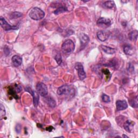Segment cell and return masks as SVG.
<instances>
[{
  "mask_svg": "<svg viewBox=\"0 0 138 138\" xmlns=\"http://www.w3.org/2000/svg\"><path fill=\"white\" fill-rule=\"evenodd\" d=\"M68 11L67 8L65 7V6H60V7H58L57 9H56V10H55L54 14L56 15H58V14H62V13L65 12V11Z\"/></svg>",
  "mask_w": 138,
  "mask_h": 138,
  "instance_id": "obj_18",
  "label": "cell"
},
{
  "mask_svg": "<svg viewBox=\"0 0 138 138\" xmlns=\"http://www.w3.org/2000/svg\"><path fill=\"white\" fill-rule=\"evenodd\" d=\"M75 43L71 39H67L62 45V50L65 54H70L75 50Z\"/></svg>",
  "mask_w": 138,
  "mask_h": 138,
  "instance_id": "obj_3",
  "label": "cell"
},
{
  "mask_svg": "<svg viewBox=\"0 0 138 138\" xmlns=\"http://www.w3.org/2000/svg\"><path fill=\"white\" fill-rule=\"evenodd\" d=\"M103 5L105 8L107 9H112L114 6V2L112 1H106L104 3Z\"/></svg>",
  "mask_w": 138,
  "mask_h": 138,
  "instance_id": "obj_19",
  "label": "cell"
},
{
  "mask_svg": "<svg viewBox=\"0 0 138 138\" xmlns=\"http://www.w3.org/2000/svg\"><path fill=\"white\" fill-rule=\"evenodd\" d=\"M25 90L29 92L32 95V97H33V103L35 107H37L38 105L39 102V94L37 91H35L34 90H32L30 88L27 87L25 88Z\"/></svg>",
  "mask_w": 138,
  "mask_h": 138,
  "instance_id": "obj_8",
  "label": "cell"
},
{
  "mask_svg": "<svg viewBox=\"0 0 138 138\" xmlns=\"http://www.w3.org/2000/svg\"><path fill=\"white\" fill-rule=\"evenodd\" d=\"M75 69L78 72V75L81 81L84 80L86 78V72H85L83 65L81 63L78 62L75 64Z\"/></svg>",
  "mask_w": 138,
  "mask_h": 138,
  "instance_id": "obj_4",
  "label": "cell"
},
{
  "mask_svg": "<svg viewBox=\"0 0 138 138\" xmlns=\"http://www.w3.org/2000/svg\"><path fill=\"white\" fill-rule=\"evenodd\" d=\"M137 35L138 32L136 30H133L132 31H131L128 35L129 39L132 41H136L137 38Z\"/></svg>",
  "mask_w": 138,
  "mask_h": 138,
  "instance_id": "obj_16",
  "label": "cell"
},
{
  "mask_svg": "<svg viewBox=\"0 0 138 138\" xmlns=\"http://www.w3.org/2000/svg\"><path fill=\"white\" fill-rule=\"evenodd\" d=\"M15 91L16 92V93H19L20 92L21 90H22V88L20 86H19V85H15Z\"/></svg>",
  "mask_w": 138,
  "mask_h": 138,
  "instance_id": "obj_26",
  "label": "cell"
},
{
  "mask_svg": "<svg viewBox=\"0 0 138 138\" xmlns=\"http://www.w3.org/2000/svg\"><path fill=\"white\" fill-rule=\"evenodd\" d=\"M97 24L103 28H107L111 25V21L108 18L100 17L97 21Z\"/></svg>",
  "mask_w": 138,
  "mask_h": 138,
  "instance_id": "obj_9",
  "label": "cell"
},
{
  "mask_svg": "<svg viewBox=\"0 0 138 138\" xmlns=\"http://www.w3.org/2000/svg\"><path fill=\"white\" fill-rule=\"evenodd\" d=\"M29 16L32 19L35 21L41 20L45 16V12L41 9L35 7L30 10Z\"/></svg>",
  "mask_w": 138,
  "mask_h": 138,
  "instance_id": "obj_2",
  "label": "cell"
},
{
  "mask_svg": "<svg viewBox=\"0 0 138 138\" xmlns=\"http://www.w3.org/2000/svg\"><path fill=\"white\" fill-rule=\"evenodd\" d=\"M101 98H102V100L104 103H110L111 101V99H110V98L108 96L105 95V94H103L101 96Z\"/></svg>",
  "mask_w": 138,
  "mask_h": 138,
  "instance_id": "obj_25",
  "label": "cell"
},
{
  "mask_svg": "<svg viewBox=\"0 0 138 138\" xmlns=\"http://www.w3.org/2000/svg\"><path fill=\"white\" fill-rule=\"evenodd\" d=\"M12 62L15 67L20 66L22 63V58L19 56L15 55L12 57Z\"/></svg>",
  "mask_w": 138,
  "mask_h": 138,
  "instance_id": "obj_13",
  "label": "cell"
},
{
  "mask_svg": "<svg viewBox=\"0 0 138 138\" xmlns=\"http://www.w3.org/2000/svg\"><path fill=\"white\" fill-rule=\"evenodd\" d=\"M100 48H101V49L103 50L104 52H105V53H106L107 54L112 55L114 54L116 52V50L115 49L107 47V46L105 45H101Z\"/></svg>",
  "mask_w": 138,
  "mask_h": 138,
  "instance_id": "obj_14",
  "label": "cell"
},
{
  "mask_svg": "<svg viewBox=\"0 0 138 138\" xmlns=\"http://www.w3.org/2000/svg\"><path fill=\"white\" fill-rule=\"evenodd\" d=\"M5 110L2 104L0 105V120H2L5 115Z\"/></svg>",
  "mask_w": 138,
  "mask_h": 138,
  "instance_id": "obj_21",
  "label": "cell"
},
{
  "mask_svg": "<svg viewBox=\"0 0 138 138\" xmlns=\"http://www.w3.org/2000/svg\"><path fill=\"white\" fill-rule=\"evenodd\" d=\"M122 137H128V136H126V135H122Z\"/></svg>",
  "mask_w": 138,
  "mask_h": 138,
  "instance_id": "obj_29",
  "label": "cell"
},
{
  "mask_svg": "<svg viewBox=\"0 0 138 138\" xmlns=\"http://www.w3.org/2000/svg\"><path fill=\"white\" fill-rule=\"evenodd\" d=\"M57 94L59 96L66 95L71 98L74 97L75 95V91L74 89L71 86L67 85H64L59 88L57 90Z\"/></svg>",
  "mask_w": 138,
  "mask_h": 138,
  "instance_id": "obj_1",
  "label": "cell"
},
{
  "mask_svg": "<svg viewBox=\"0 0 138 138\" xmlns=\"http://www.w3.org/2000/svg\"><path fill=\"white\" fill-rule=\"evenodd\" d=\"M134 122L131 120H127L124 124V129L129 133L132 132L134 130Z\"/></svg>",
  "mask_w": 138,
  "mask_h": 138,
  "instance_id": "obj_12",
  "label": "cell"
},
{
  "mask_svg": "<svg viewBox=\"0 0 138 138\" xmlns=\"http://www.w3.org/2000/svg\"><path fill=\"white\" fill-rule=\"evenodd\" d=\"M101 72L103 73V74H104L105 75H106L107 78H108L109 79H110V78L111 77V72H110V71L108 69H102Z\"/></svg>",
  "mask_w": 138,
  "mask_h": 138,
  "instance_id": "obj_24",
  "label": "cell"
},
{
  "mask_svg": "<svg viewBox=\"0 0 138 138\" xmlns=\"http://www.w3.org/2000/svg\"><path fill=\"white\" fill-rule=\"evenodd\" d=\"M128 105L126 100H117L116 101V107L118 111H122L127 108Z\"/></svg>",
  "mask_w": 138,
  "mask_h": 138,
  "instance_id": "obj_11",
  "label": "cell"
},
{
  "mask_svg": "<svg viewBox=\"0 0 138 138\" xmlns=\"http://www.w3.org/2000/svg\"><path fill=\"white\" fill-rule=\"evenodd\" d=\"M79 38L81 43V50H83L88 44L90 41V38L87 35L84 33H81L79 36Z\"/></svg>",
  "mask_w": 138,
  "mask_h": 138,
  "instance_id": "obj_7",
  "label": "cell"
},
{
  "mask_svg": "<svg viewBox=\"0 0 138 138\" xmlns=\"http://www.w3.org/2000/svg\"><path fill=\"white\" fill-rule=\"evenodd\" d=\"M4 53H5V54L6 55V54L8 55L10 54L9 49L8 48H5V49H4Z\"/></svg>",
  "mask_w": 138,
  "mask_h": 138,
  "instance_id": "obj_28",
  "label": "cell"
},
{
  "mask_svg": "<svg viewBox=\"0 0 138 138\" xmlns=\"http://www.w3.org/2000/svg\"><path fill=\"white\" fill-rule=\"evenodd\" d=\"M36 91L42 97L47 96L48 93V88L44 83L40 82L36 85Z\"/></svg>",
  "mask_w": 138,
  "mask_h": 138,
  "instance_id": "obj_5",
  "label": "cell"
},
{
  "mask_svg": "<svg viewBox=\"0 0 138 138\" xmlns=\"http://www.w3.org/2000/svg\"><path fill=\"white\" fill-rule=\"evenodd\" d=\"M55 60L56 61L57 64L58 65H61L62 62V56H61V54L60 53H57L55 57Z\"/></svg>",
  "mask_w": 138,
  "mask_h": 138,
  "instance_id": "obj_23",
  "label": "cell"
},
{
  "mask_svg": "<svg viewBox=\"0 0 138 138\" xmlns=\"http://www.w3.org/2000/svg\"><path fill=\"white\" fill-rule=\"evenodd\" d=\"M129 103L130 105V106L133 108H137V96H135V97H133L131 98L129 100Z\"/></svg>",
  "mask_w": 138,
  "mask_h": 138,
  "instance_id": "obj_17",
  "label": "cell"
},
{
  "mask_svg": "<svg viewBox=\"0 0 138 138\" xmlns=\"http://www.w3.org/2000/svg\"><path fill=\"white\" fill-rule=\"evenodd\" d=\"M0 24H1V27L5 31H10L11 30H16L18 29L17 26H12L9 24L6 21L5 19L3 17H0Z\"/></svg>",
  "mask_w": 138,
  "mask_h": 138,
  "instance_id": "obj_6",
  "label": "cell"
},
{
  "mask_svg": "<svg viewBox=\"0 0 138 138\" xmlns=\"http://www.w3.org/2000/svg\"><path fill=\"white\" fill-rule=\"evenodd\" d=\"M110 32L108 31L101 30L98 31L97 34L98 38L101 42L106 41L110 36Z\"/></svg>",
  "mask_w": 138,
  "mask_h": 138,
  "instance_id": "obj_10",
  "label": "cell"
},
{
  "mask_svg": "<svg viewBox=\"0 0 138 138\" xmlns=\"http://www.w3.org/2000/svg\"><path fill=\"white\" fill-rule=\"evenodd\" d=\"M23 16L22 14L19 12H12L11 14L10 15V17L11 19H15V18H17L19 17H21Z\"/></svg>",
  "mask_w": 138,
  "mask_h": 138,
  "instance_id": "obj_22",
  "label": "cell"
},
{
  "mask_svg": "<svg viewBox=\"0 0 138 138\" xmlns=\"http://www.w3.org/2000/svg\"><path fill=\"white\" fill-rule=\"evenodd\" d=\"M21 126L19 124H18L16 125V132L18 133H19L21 132Z\"/></svg>",
  "mask_w": 138,
  "mask_h": 138,
  "instance_id": "obj_27",
  "label": "cell"
},
{
  "mask_svg": "<svg viewBox=\"0 0 138 138\" xmlns=\"http://www.w3.org/2000/svg\"><path fill=\"white\" fill-rule=\"evenodd\" d=\"M47 103L49 106L52 108L55 107L56 105V103L55 101V100L52 99V98L51 97H48L47 98Z\"/></svg>",
  "mask_w": 138,
  "mask_h": 138,
  "instance_id": "obj_20",
  "label": "cell"
},
{
  "mask_svg": "<svg viewBox=\"0 0 138 138\" xmlns=\"http://www.w3.org/2000/svg\"><path fill=\"white\" fill-rule=\"evenodd\" d=\"M124 51L127 55H132L134 53V49L130 45H126L124 48Z\"/></svg>",
  "mask_w": 138,
  "mask_h": 138,
  "instance_id": "obj_15",
  "label": "cell"
}]
</instances>
